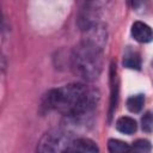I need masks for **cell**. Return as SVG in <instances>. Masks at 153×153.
Returning <instances> with one entry per match:
<instances>
[{
    "instance_id": "cell-1",
    "label": "cell",
    "mask_w": 153,
    "mask_h": 153,
    "mask_svg": "<svg viewBox=\"0 0 153 153\" xmlns=\"http://www.w3.org/2000/svg\"><path fill=\"white\" fill-rule=\"evenodd\" d=\"M99 102L97 90L82 84H69L50 90L45 96V105L73 118L82 117L96 109Z\"/></svg>"
},
{
    "instance_id": "cell-2",
    "label": "cell",
    "mask_w": 153,
    "mask_h": 153,
    "mask_svg": "<svg viewBox=\"0 0 153 153\" xmlns=\"http://www.w3.org/2000/svg\"><path fill=\"white\" fill-rule=\"evenodd\" d=\"M103 47L94 39L84 38V41L74 49L72 55V66L74 72L87 81L96 80L103 67Z\"/></svg>"
},
{
    "instance_id": "cell-3",
    "label": "cell",
    "mask_w": 153,
    "mask_h": 153,
    "mask_svg": "<svg viewBox=\"0 0 153 153\" xmlns=\"http://www.w3.org/2000/svg\"><path fill=\"white\" fill-rule=\"evenodd\" d=\"M71 137L66 131L53 130L44 134L38 143L39 152H67L71 146Z\"/></svg>"
},
{
    "instance_id": "cell-4",
    "label": "cell",
    "mask_w": 153,
    "mask_h": 153,
    "mask_svg": "<svg viewBox=\"0 0 153 153\" xmlns=\"http://www.w3.org/2000/svg\"><path fill=\"white\" fill-rule=\"evenodd\" d=\"M100 19V6L96 0H85L81 8L79 25L82 31H86L96 25H99Z\"/></svg>"
},
{
    "instance_id": "cell-5",
    "label": "cell",
    "mask_w": 153,
    "mask_h": 153,
    "mask_svg": "<svg viewBox=\"0 0 153 153\" xmlns=\"http://www.w3.org/2000/svg\"><path fill=\"white\" fill-rule=\"evenodd\" d=\"M118 104V79L116 66L112 62L110 66V109H109V121L111 120L116 106Z\"/></svg>"
},
{
    "instance_id": "cell-6",
    "label": "cell",
    "mask_w": 153,
    "mask_h": 153,
    "mask_svg": "<svg viewBox=\"0 0 153 153\" xmlns=\"http://www.w3.org/2000/svg\"><path fill=\"white\" fill-rule=\"evenodd\" d=\"M131 36L140 43H148L153 39V30L142 22H135L131 25Z\"/></svg>"
},
{
    "instance_id": "cell-7",
    "label": "cell",
    "mask_w": 153,
    "mask_h": 153,
    "mask_svg": "<svg viewBox=\"0 0 153 153\" xmlns=\"http://www.w3.org/2000/svg\"><path fill=\"white\" fill-rule=\"evenodd\" d=\"M99 148L94 141L86 137H80L76 140H72L71 146L67 152H82V153H96Z\"/></svg>"
},
{
    "instance_id": "cell-8",
    "label": "cell",
    "mask_w": 153,
    "mask_h": 153,
    "mask_svg": "<svg viewBox=\"0 0 153 153\" xmlns=\"http://www.w3.org/2000/svg\"><path fill=\"white\" fill-rule=\"evenodd\" d=\"M137 126H136V122L135 120H133L131 117H128V116H123V117H120L117 121H116V129L123 134H127V135H130V134H134L135 130H136Z\"/></svg>"
},
{
    "instance_id": "cell-9",
    "label": "cell",
    "mask_w": 153,
    "mask_h": 153,
    "mask_svg": "<svg viewBox=\"0 0 153 153\" xmlns=\"http://www.w3.org/2000/svg\"><path fill=\"white\" fill-rule=\"evenodd\" d=\"M108 149L111 153H123L131 151V146H129L127 142L117 140V139H110L108 141Z\"/></svg>"
},
{
    "instance_id": "cell-10",
    "label": "cell",
    "mask_w": 153,
    "mask_h": 153,
    "mask_svg": "<svg viewBox=\"0 0 153 153\" xmlns=\"http://www.w3.org/2000/svg\"><path fill=\"white\" fill-rule=\"evenodd\" d=\"M123 65H124V67L130 68V69H140V67H141V59H140L139 54H136L134 51H128L124 55Z\"/></svg>"
},
{
    "instance_id": "cell-11",
    "label": "cell",
    "mask_w": 153,
    "mask_h": 153,
    "mask_svg": "<svg viewBox=\"0 0 153 153\" xmlns=\"http://www.w3.org/2000/svg\"><path fill=\"white\" fill-rule=\"evenodd\" d=\"M143 103H145L143 94H135V96H131V97L128 98L127 108L131 112H139V111H141V109L143 106Z\"/></svg>"
},
{
    "instance_id": "cell-12",
    "label": "cell",
    "mask_w": 153,
    "mask_h": 153,
    "mask_svg": "<svg viewBox=\"0 0 153 153\" xmlns=\"http://www.w3.org/2000/svg\"><path fill=\"white\" fill-rule=\"evenodd\" d=\"M151 148H152L151 142L148 140H146V139H139L131 146V149L137 151V152H149Z\"/></svg>"
},
{
    "instance_id": "cell-13",
    "label": "cell",
    "mask_w": 153,
    "mask_h": 153,
    "mask_svg": "<svg viewBox=\"0 0 153 153\" xmlns=\"http://www.w3.org/2000/svg\"><path fill=\"white\" fill-rule=\"evenodd\" d=\"M141 123H142V129L147 133L153 130V116L151 112H146L143 115V117L141 118Z\"/></svg>"
}]
</instances>
